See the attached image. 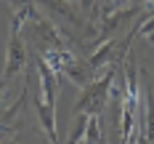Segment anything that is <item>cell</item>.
I'll return each instance as SVG.
<instances>
[{"label":"cell","mask_w":154,"mask_h":144,"mask_svg":"<svg viewBox=\"0 0 154 144\" xmlns=\"http://www.w3.org/2000/svg\"><path fill=\"white\" fill-rule=\"evenodd\" d=\"M120 69H122V62H112V67L104 72V78L91 80V83L82 88L80 99L75 101L72 112H75V115H88V117H101V112H104V107H106V101H109V96H112L114 78H117Z\"/></svg>","instance_id":"cell-1"},{"label":"cell","mask_w":154,"mask_h":144,"mask_svg":"<svg viewBox=\"0 0 154 144\" xmlns=\"http://www.w3.org/2000/svg\"><path fill=\"white\" fill-rule=\"evenodd\" d=\"M32 64L37 67V75H40V99L56 107V99H59V72L43 59V56H32Z\"/></svg>","instance_id":"cell-2"},{"label":"cell","mask_w":154,"mask_h":144,"mask_svg":"<svg viewBox=\"0 0 154 144\" xmlns=\"http://www.w3.org/2000/svg\"><path fill=\"white\" fill-rule=\"evenodd\" d=\"M35 115H37V120H40L43 131H45L48 142H51V144H59V131H56V107L45 104V101L37 96V99H35Z\"/></svg>","instance_id":"cell-3"},{"label":"cell","mask_w":154,"mask_h":144,"mask_svg":"<svg viewBox=\"0 0 154 144\" xmlns=\"http://www.w3.org/2000/svg\"><path fill=\"white\" fill-rule=\"evenodd\" d=\"M141 107H143V136H146L149 144H154V83L146 80V78H143V99H141Z\"/></svg>","instance_id":"cell-4"},{"label":"cell","mask_w":154,"mask_h":144,"mask_svg":"<svg viewBox=\"0 0 154 144\" xmlns=\"http://www.w3.org/2000/svg\"><path fill=\"white\" fill-rule=\"evenodd\" d=\"M82 144H104L101 117H88V128H85V139H82Z\"/></svg>","instance_id":"cell-5"},{"label":"cell","mask_w":154,"mask_h":144,"mask_svg":"<svg viewBox=\"0 0 154 144\" xmlns=\"http://www.w3.org/2000/svg\"><path fill=\"white\" fill-rule=\"evenodd\" d=\"M136 35H141V37H149V40H154V16H152V19H146V21L141 24L138 30H136Z\"/></svg>","instance_id":"cell-6"},{"label":"cell","mask_w":154,"mask_h":144,"mask_svg":"<svg viewBox=\"0 0 154 144\" xmlns=\"http://www.w3.org/2000/svg\"><path fill=\"white\" fill-rule=\"evenodd\" d=\"M66 3H75V0H66Z\"/></svg>","instance_id":"cell-7"}]
</instances>
